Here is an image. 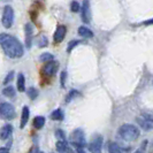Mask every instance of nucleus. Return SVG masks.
Here are the masks:
<instances>
[{
    "instance_id": "f257e3e1",
    "label": "nucleus",
    "mask_w": 153,
    "mask_h": 153,
    "mask_svg": "<svg viewBox=\"0 0 153 153\" xmlns=\"http://www.w3.org/2000/svg\"><path fill=\"white\" fill-rule=\"evenodd\" d=\"M0 46L9 58L17 59L23 55L22 44L15 37L9 36L7 33H0Z\"/></svg>"
},
{
    "instance_id": "f03ea898",
    "label": "nucleus",
    "mask_w": 153,
    "mask_h": 153,
    "mask_svg": "<svg viewBox=\"0 0 153 153\" xmlns=\"http://www.w3.org/2000/svg\"><path fill=\"white\" fill-rule=\"evenodd\" d=\"M119 135H120V137L122 138V139L127 140V142H134V140H136L139 137L140 132H139V129H138L137 127H135L132 124H129V123H126V124H123V126L120 127Z\"/></svg>"
},
{
    "instance_id": "7ed1b4c3",
    "label": "nucleus",
    "mask_w": 153,
    "mask_h": 153,
    "mask_svg": "<svg viewBox=\"0 0 153 153\" xmlns=\"http://www.w3.org/2000/svg\"><path fill=\"white\" fill-rule=\"evenodd\" d=\"M71 144L76 147L78 151H83V147L86 145L84 137V132L81 129H76L71 135Z\"/></svg>"
},
{
    "instance_id": "20e7f679",
    "label": "nucleus",
    "mask_w": 153,
    "mask_h": 153,
    "mask_svg": "<svg viewBox=\"0 0 153 153\" xmlns=\"http://www.w3.org/2000/svg\"><path fill=\"white\" fill-rule=\"evenodd\" d=\"M0 116L2 119H6V120L14 119L15 108L13 107V105H10L8 102H1L0 104Z\"/></svg>"
},
{
    "instance_id": "39448f33",
    "label": "nucleus",
    "mask_w": 153,
    "mask_h": 153,
    "mask_svg": "<svg viewBox=\"0 0 153 153\" xmlns=\"http://www.w3.org/2000/svg\"><path fill=\"white\" fill-rule=\"evenodd\" d=\"M14 22V10L10 6H5L2 13V24L5 28H10Z\"/></svg>"
},
{
    "instance_id": "423d86ee",
    "label": "nucleus",
    "mask_w": 153,
    "mask_h": 153,
    "mask_svg": "<svg viewBox=\"0 0 153 153\" xmlns=\"http://www.w3.org/2000/svg\"><path fill=\"white\" fill-rule=\"evenodd\" d=\"M58 67H59V63L54 61V59L51 61H47L45 66L43 67V74L46 76H53L58 70Z\"/></svg>"
},
{
    "instance_id": "0eeeda50",
    "label": "nucleus",
    "mask_w": 153,
    "mask_h": 153,
    "mask_svg": "<svg viewBox=\"0 0 153 153\" xmlns=\"http://www.w3.org/2000/svg\"><path fill=\"white\" fill-rule=\"evenodd\" d=\"M102 147V137L97 135L92 138L91 143L89 144V150L93 153H99Z\"/></svg>"
},
{
    "instance_id": "6e6552de",
    "label": "nucleus",
    "mask_w": 153,
    "mask_h": 153,
    "mask_svg": "<svg viewBox=\"0 0 153 153\" xmlns=\"http://www.w3.org/2000/svg\"><path fill=\"white\" fill-rule=\"evenodd\" d=\"M82 20L84 23H89L91 20V10H90V1L83 0L82 5Z\"/></svg>"
},
{
    "instance_id": "1a4fd4ad",
    "label": "nucleus",
    "mask_w": 153,
    "mask_h": 153,
    "mask_svg": "<svg viewBox=\"0 0 153 153\" xmlns=\"http://www.w3.org/2000/svg\"><path fill=\"white\" fill-rule=\"evenodd\" d=\"M66 31H67V29H66L65 25H59L55 30V33H54V43H56V44L61 43L65 38V36H66Z\"/></svg>"
},
{
    "instance_id": "9d476101",
    "label": "nucleus",
    "mask_w": 153,
    "mask_h": 153,
    "mask_svg": "<svg viewBox=\"0 0 153 153\" xmlns=\"http://www.w3.org/2000/svg\"><path fill=\"white\" fill-rule=\"evenodd\" d=\"M24 30H25V43L28 48L31 47V42H32V33H33V28L30 23H27L25 27H24Z\"/></svg>"
},
{
    "instance_id": "9b49d317",
    "label": "nucleus",
    "mask_w": 153,
    "mask_h": 153,
    "mask_svg": "<svg viewBox=\"0 0 153 153\" xmlns=\"http://www.w3.org/2000/svg\"><path fill=\"white\" fill-rule=\"evenodd\" d=\"M137 123L142 127V129H144V130L149 131V130H152L153 129V123L151 121H149V120H146L144 117H137Z\"/></svg>"
},
{
    "instance_id": "f8f14e48",
    "label": "nucleus",
    "mask_w": 153,
    "mask_h": 153,
    "mask_svg": "<svg viewBox=\"0 0 153 153\" xmlns=\"http://www.w3.org/2000/svg\"><path fill=\"white\" fill-rule=\"evenodd\" d=\"M13 132V127L10 124H6L0 130V139H7Z\"/></svg>"
},
{
    "instance_id": "ddd939ff",
    "label": "nucleus",
    "mask_w": 153,
    "mask_h": 153,
    "mask_svg": "<svg viewBox=\"0 0 153 153\" xmlns=\"http://www.w3.org/2000/svg\"><path fill=\"white\" fill-rule=\"evenodd\" d=\"M29 115H30L29 107H28V106H24L23 109H22V117H21V123H20V127H21V128H24V127H25V124L28 123Z\"/></svg>"
},
{
    "instance_id": "4468645a",
    "label": "nucleus",
    "mask_w": 153,
    "mask_h": 153,
    "mask_svg": "<svg viewBox=\"0 0 153 153\" xmlns=\"http://www.w3.org/2000/svg\"><path fill=\"white\" fill-rule=\"evenodd\" d=\"M78 35L82 36L83 38H92L93 37V32L86 27H79L78 28Z\"/></svg>"
},
{
    "instance_id": "2eb2a0df",
    "label": "nucleus",
    "mask_w": 153,
    "mask_h": 153,
    "mask_svg": "<svg viewBox=\"0 0 153 153\" xmlns=\"http://www.w3.org/2000/svg\"><path fill=\"white\" fill-rule=\"evenodd\" d=\"M56 150L59 152H69L70 151V147L68 146V144L66 143V140H59L56 143Z\"/></svg>"
},
{
    "instance_id": "dca6fc26",
    "label": "nucleus",
    "mask_w": 153,
    "mask_h": 153,
    "mask_svg": "<svg viewBox=\"0 0 153 153\" xmlns=\"http://www.w3.org/2000/svg\"><path fill=\"white\" fill-rule=\"evenodd\" d=\"M17 89H19V91L20 92H24L25 90V79H24V76H23V74H19V76H17Z\"/></svg>"
},
{
    "instance_id": "f3484780",
    "label": "nucleus",
    "mask_w": 153,
    "mask_h": 153,
    "mask_svg": "<svg viewBox=\"0 0 153 153\" xmlns=\"http://www.w3.org/2000/svg\"><path fill=\"white\" fill-rule=\"evenodd\" d=\"M44 124H45V117L44 116H37V117H35V120H33V127L36 129H42Z\"/></svg>"
},
{
    "instance_id": "a211bd4d",
    "label": "nucleus",
    "mask_w": 153,
    "mask_h": 153,
    "mask_svg": "<svg viewBox=\"0 0 153 153\" xmlns=\"http://www.w3.org/2000/svg\"><path fill=\"white\" fill-rule=\"evenodd\" d=\"M108 151L111 153H120V152H123L124 150H123L122 147H120L116 143H109V145H108Z\"/></svg>"
},
{
    "instance_id": "6ab92c4d",
    "label": "nucleus",
    "mask_w": 153,
    "mask_h": 153,
    "mask_svg": "<svg viewBox=\"0 0 153 153\" xmlns=\"http://www.w3.org/2000/svg\"><path fill=\"white\" fill-rule=\"evenodd\" d=\"M2 93L8 97V98H13V97H15V89L13 88V86H6L4 90H2Z\"/></svg>"
},
{
    "instance_id": "aec40b11",
    "label": "nucleus",
    "mask_w": 153,
    "mask_h": 153,
    "mask_svg": "<svg viewBox=\"0 0 153 153\" xmlns=\"http://www.w3.org/2000/svg\"><path fill=\"white\" fill-rule=\"evenodd\" d=\"M63 113H62L61 109H55L53 113L51 114V119L52 120H56V121H61V120H63Z\"/></svg>"
},
{
    "instance_id": "412c9836",
    "label": "nucleus",
    "mask_w": 153,
    "mask_h": 153,
    "mask_svg": "<svg viewBox=\"0 0 153 153\" xmlns=\"http://www.w3.org/2000/svg\"><path fill=\"white\" fill-rule=\"evenodd\" d=\"M54 56L51 53H43L40 56H39V60L42 62H47V61H51L53 60Z\"/></svg>"
},
{
    "instance_id": "4be33fe9",
    "label": "nucleus",
    "mask_w": 153,
    "mask_h": 153,
    "mask_svg": "<svg viewBox=\"0 0 153 153\" xmlns=\"http://www.w3.org/2000/svg\"><path fill=\"white\" fill-rule=\"evenodd\" d=\"M27 93H28V96H29L30 99H36L37 96H38V91H37V89H35V88H29Z\"/></svg>"
},
{
    "instance_id": "5701e85b",
    "label": "nucleus",
    "mask_w": 153,
    "mask_h": 153,
    "mask_svg": "<svg viewBox=\"0 0 153 153\" xmlns=\"http://www.w3.org/2000/svg\"><path fill=\"white\" fill-rule=\"evenodd\" d=\"M81 93L76 90H71V91L69 92V94L67 96V99H66V102H69V101H71V100L74 99V98H77L78 96H79Z\"/></svg>"
},
{
    "instance_id": "b1692460",
    "label": "nucleus",
    "mask_w": 153,
    "mask_h": 153,
    "mask_svg": "<svg viewBox=\"0 0 153 153\" xmlns=\"http://www.w3.org/2000/svg\"><path fill=\"white\" fill-rule=\"evenodd\" d=\"M79 9H81V6H79V4H78L77 1H73V2L70 4V10H71V12L77 13Z\"/></svg>"
},
{
    "instance_id": "393cba45",
    "label": "nucleus",
    "mask_w": 153,
    "mask_h": 153,
    "mask_svg": "<svg viewBox=\"0 0 153 153\" xmlns=\"http://www.w3.org/2000/svg\"><path fill=\"white\" fill-rule=\"evenodd\" d=\"M81 43H82L81 40H71V42L69 43L68 47H67V52L69 53V52H70V51H71V50H73L75 46H77L78 44H81Z\"/></svg>"
},
{
    "instance_id": "a878e982",
    "label": "nucleus",
    "mask_w": 153,
    "mask_h": 153,
    "mask_svg": "<svg viewBox=\"0 0 153 153\" xmlns=\"http://www.w3.org/2000/svg\"><path fill=\"white\" fill-rule=\"evenodd\" d=\"M13 77H14V71H10L9 74H8L7 76H6V78H5V81H4V84H8L12 79H13Z\"/></svg>"
},
{
    "instance_id": "bb28decb",
    "label": "nucleus",
    "mask_w": 153,
    "mask_h": 153,
    "mask_svg": "<svg viewBox=\"0 0 153 153\" xmlns=\"http://www.w3.org/2000/svg\"><path fill=\"white\" fill-rule=\"evenodd\" d=\"M143 117L146 119V120H149V121H151L153 123V114L152 113H143Z\"/></svg>"
},
{
    "instance_id": "cd10ccee",
    "label": "nucleus",
    "mask_w": 153,
    "mask_h": 153,
    "mask_svg": "<svg viewBox=\"0 0 153 153\" xmlns=\"http://www.w3.org/2000/svg\"><path fill=\"white\" fill-rule=\"evenodd\" d=\"M40 38H42V40L39 43V47H44V46L47 45V38H46L45 36H42Z\"/></svg>"
},
{
    "instance_id": "c85d7f7f",
    "label": "nucleus",
    "mask_w": 153,
    "mask_h": 153,
    "mask_svg": "<svg viewBox=\"0 0 153 153\" xmlns=\"http://www.w3.org/2000/svg\"><path fill=\"white\" fill-rule=\"evenodd\" d=\"M55 134H56V136L60 138V139H62V140H65V139H66L65 132H63L62 130H56V132H55Z\"/></svg>"
},
{
    "instance_id": "c756f323",
    "label": "nucleus",
    "mask_w": 153,
    "mask_h": 153,
    "mask_svg": "<svg viewBox=\"0 0 153 153\" xmlns=\"http://www.w3.org/2000/svg\"><path fill=\"white\" fill-rule=\"evenodd\" d=\"M66 77H67V73H66V71H62V73H61V86H62V88H65Z\"/></svg>"
},
{
    "instance_id": "7c9ffc66",
    "label": "nucleus",
    "mask_w": 153,
    "mask_h": 153,
    "mask_svg": "<svg viewBox=\"0 0 153 153\" xmlns=\"http://www.w3.org/2000/svg\"><path fill=\"white\" fill-rule=\"evenodd\" d=\"M0 152H9V147H1Z\"/></svg>"
},
{
    "instance_id": "2f4dec72",
    "label": "nucleus",
    "mask_w": 153,
    "mask_h": 153,
    "mask_svg": "<svg viewBox=\"0 0 153 153\" xmlns=\"http://www.w3.org/2000/svg\"><path fill=\"white\" fill-rule=\"evenodd\" d=\"M153 23V20H150V21H146V22H144V24L145 25H149V24H152Z\"/></svg>"
}]
</instances>
